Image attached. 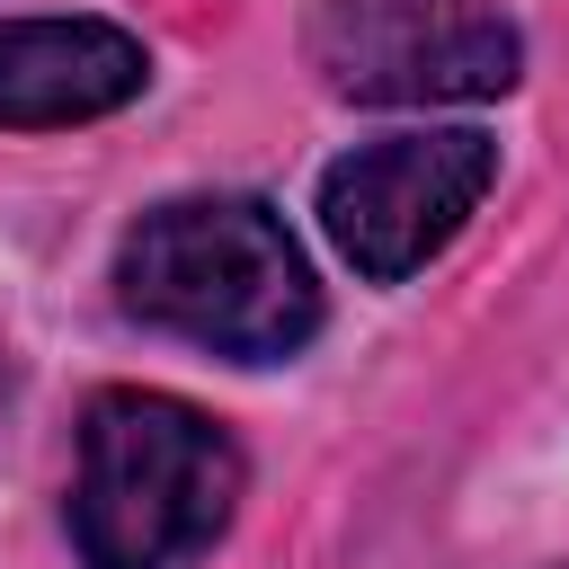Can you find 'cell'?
<instances>
[{
  "mask_svg": "<svg viewBox=\"0 0 569 569\" xmlns=\"http://www.w3.org/2000/svg\"><path fill=\"white\" fill-rule=\"evenodd\" d=\"M142 89L151 53L116 18H0V133L89 124Z\"/></svg>",
  "mask_w": 569,
  "mask_h": 569,
  "instance_id": "5b68a950",
  "label": "cell"
},
{
  "mask_svg": "<svg viewBox=\"0 0 569 569\" xmlns=\"http://www.w3.org/2000/svg\"><path fill=\"white\" fill-rule=\"evenodd\" d=\"M489 178H498V142L471 124L382 133L320 169V231L338 240V258L365 284H400L436 249H453V231L480 213Z\"/></svg>",
  "mask_w": 569,
  "mask_h": 569,
  "instance_id": "277c9868",
  "label": "cell"
},
{
  "mask_svg": "<svg viewBox=\"0 0 569 569\" xmlns=\"http://www.w3.org/2000/svg\"><path fill=\"white\" fill-rule=\"evenodd\" d=\"M116 302L231 365H284L320 338V284L258 196H169L116 240Z\"/></svg>",
  "mask_w": 569,
  "mask_h": 569,
  "instance_id": "6da1fadb",
  "label": "cell"
},
{
  "mask_svg": "<svg viewBox=\"0 0 569 569\" xmlns=\"http://www.w3.org/2000/svg\"><path fill=\"white\" fill-rule=\"evenodd\" d=\"M302 53L365 107H471L525 71V36L489 0H311Z\"/></svg>",
  "mask_w": 569,
  "mask_h": 569,
  "instance_id": "3957f363",
  "label": "cell"
},
{
  "mask_svg": "<svg viewBox=\"0 0 569 569\" xmlns=\"http://www.w3.org/2000/svg\"><path fill=\"white\" fill-rule=\"evenodd\" d=\"M240 445L178 391L116 382L80 409L71 542L80 569H196L240 507Z\"/></svg>",
  "mask_w": 569,
  "mask_h": 569,
  "instance_id": "7a4b0ae2",
  "label": "cell"
}]
</instances>
